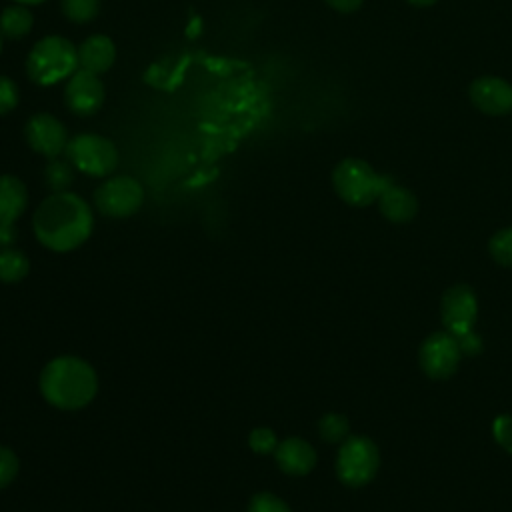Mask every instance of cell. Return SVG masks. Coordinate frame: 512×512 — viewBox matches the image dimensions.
Masks as SVG:
<instances>
[{
	"label": "cell",
	"mask_w": 512,
	"mask_h": 512,
	"mask_svg": "<svg viewBox=\"0 0 512 512\" xmlns=\"http://www.w3.org/2000/svg\"><path fill=\"white\" fill-rule=\"evenodd\" d=\"M36 240L52 252L82 246L94 228V216L84 198L74 192H54L36 208L32 218Z\"/></svg>",
	"instance_id": "cell-1"
},
{
	"label": "cell",
	"mask_w": 512,
	"mask_h": 512,
	"mask_svg": "<svg viewBox=\"0 0 512 512\" xmlns=\"http://www.w3.org/2000/svg\"><path fill=\"white\" fill-rule=\"evenodd\" d=\"M40 392L54 408L80 410L94 400L98 376L78 356H56L40 372Z\"/></svg>",
	"instance_id": "cell-2"
},
{
	"label": "cell",
	"mask_w": 512,
	"mask_h": 512,
	"mask_svg": "<svg viewBox=\"0 0 512 512\" xmlns=\"http://www.w3.org/2000/svg\"><path fill=\"white\" fill-rule=\"evenodd\" d=\"M78 66V48L62 36H44L26 58V74L38 86L56 84Z\"/></svg>",
	"instance_id": "cell-3"
},
{
	"label": "cell",
	"mask_w": 512,
	"mask_h": 512,
	"mask_svg": "<svg viewBox=\"0 0 512 512\" xmlns=\"http://www.w3.org/2000/svg\"><path fill=\"white\" fill-rule=\"evenodd\" d=\"M392 176L378 174L360 158H344L332 172L336 194L350 206H368L392 184Z\"/></svg>",
	"instance_id": "cell-4"
},
{
	"label": "cell",
	"mask_w": 512,
	"mask_h": 512,
	"mask_svg": "<svg viewBox=\"0 0 512 512\" xmlns=\"http://www.w3.org/2000/svg\"><path fill=\"white\" fill-rule=\"evenodd\" d=\"M380 466L378 446L366 436H348L336 456V474L342 484L360 488L368 484Z\"/></svg>",
	"instance_id": "cell-5"
},
{
	"label": "cell",
	"mask_w": 512,
	"mask_h": 512,
	"mask_svg": "<svg viewBox=\"0 0 512 512\" xmlns=\"http://www.w3.org/2000/svg\"><path fill=\"white\" fill-rule=\"evenodd\" d=\"M66 160L80 172L102 178L118 166V150L114 142L100 134H78L68 140Z\"/></svg>",
	"instance_id": "cell-6"
},
{
	"label": "cell",
	"mask_w": 512,
	"mask_h": 512,
	"mask_svg": "<svg viewBox=\"0 0 512 512\" xmlns=\"http://www.w3.org/2000/svg\"><path fill=\"white\" fill-rule=\"evenodd\" d=\"M144 188L132 176H114L100 184L94 192L96 208L110 218H128L140 210Z\"/></svg>",
	"instance_id": "cell-7"
},
{
	"label": "cell",
	"mask_w": 512,
	"mask_h": 512,
	"mask_svg": "<svg viewBox=\"0 0 512 512\" xmlns=\"http://www.w3.org/2000/svg\"><path fill=\"white\" fill-rule=\"evenodd\" d=\"M462 358V350L458 344V338L454 334L446 332H434L430 334L420 350H418V362L426 376L434 380L450 378Z\"/></svg>",
	"instance_id": "cell-8"
},
{
	"label": "cell",
	"mask_w": 512,
	"mask_h": 512,
	"mask_svg": "<svg viewBox=\"0 0 512 512\" xmlns=\"http://www.w3.org/2000/svg\"><path fill=\"white\" fill-rule=\"evenodd\" d=\"M440 316H442L444 328L450 334L460 336L464 332H470L474 328V322L478 316V302H476V294L472 292V288H468L464 284H456V286L448 288L442 294Z\"/></svg>",
	"instance_id": "cell-9"
},
{
	"label": "cell",
	"mask_w": 512,
	"mask_h": 512,
	"mask_svg": "<svg viewBox=\"0 0 512 512\" xmlns=\"http://www.w3.org/2000/svg\"><path fill=\"white\" fill-rule=\"evenodd\" d=\"M24 138L34 152L48 158H56L68 146V132L64 124L46 112H38L28 118L24 126Z\"/></svg>",
	"instance_id": "cell-10"
},
{
	"label": "cell",
	"mask_w": 512,
	"mask_h": 512,
	"mask_svg": "<svg viewBox=\"0 0 512 512\" xmlns=\"http://www.w3.org/2000/svg\"><path fill=\"white\" fill-rule=\"evenodd\" d=\"M66 108L78 116H92L104 102V84L98 74L76 70L64 88Z\"/></svg>",
	"instance_id": "cell-11"
},
{
	"label": "cell",
	"mask_w": 512,
	"mask_h": 512,
	"mask_svg": "<svg viewBox=\"0 0 512 512\" xmlns=\"http://www.w3.org/2000/svg\"><path fill=\"white\" fill-rule=\"evenodd\" d=\"M470 102L488 116L512 112V86L498 76H480L470 84Z\"/></svg>",
	"instance_id": "cell-12"
},
{
	"label": "cell",
	"mask_w": 512,
	"mask_h": 512,
	"mask_svg": "<svg viewBox=\"0 0 512 512\" xmlns=\"http://www.w3.org/2000/svg\"><path fill=\"white\" fill-rule=\"evenodd\" d=\"M278 468L288 476H306L316 466V450L310 442L298 436L284 438L274 450Z\"/></svg>",
	"instance_id": "cell-13"
},
{
	"label": "cell",
	"mask_w": 512,
	"mask_h": 512,
	"mask_svg": "<svg viewBox=\"0 0 512 512\" xmlns=\"http://www.w3.org/2000/svg\"><path fill=\"white\" fill-rule=\"evenodd\" d=\"M114 60H116V46L104 34L88 36L78 46V66L92 74H102L110 70Z\"/></svg>",
	"instance_id": "cell-14"
},
{
	"label": "cell",
	"mask_w": 512,
	"mask_h": 512,
	"mask_svg": "<svg viewBox=\"0 0 512 512\" xmlns=\"http://www.w3.org/2000/svg\"><path fill=\"white\" fill-rule=\"evenodd\" d=\"M378 210L384 218H388L390 222H408L416 216L418 212V200L416 196L398 184H390L380 196H378Z\"/></svg>",
	"instance_id": "cell-15"
},
{
	"label": "cell",
	"mask_w": 512,
	"mask_h": 512,
	"mask_svg": "<svg viewBox=\"0 0 512 512\" xmlns=\"http://www.w3.org/2000/svg\"><path fill=\"white\" fill-rule=\"evenodd\" d=\"M28 204L24 182L12 174L0 176V222H16Z\"/></svg>",
	"instance_id": "cell-16"
},
{
	"label": "cell",
	"mask_w": 512,
	"mask_h": 512,
	"mask_svg": "<svg viewBox=\"0 0 512 512\" xmlns=\"http://www.w3.org/2000/svg\"><path fill=\"white\" fill-rule=\"evenodd\" d=\"M34 24L32 12L24 4H14L2 10L0 14V32L6 38L18 40L24 38Z\"/></svg>",
	"instance_id": "cell-17"
},
{
	"label": "cell",
	"mask_w": 512,
	"mask_h": 512,
	"mask_svg": "<svg viewBox=\"0 0 512 512\" xmlns=\"http://www.w3.org/2000/svg\"><path fill=\"white\" fill-rule=\"evenodd\" d=\"M30 272V260L16 248H0V282L16 284Z\"/></svg>",
	"instance_id": "cell-18"
},
{
	"label": "cell",
	"mask_w": 512,
	"mask_h": 512,
	"mask_svg": "<svg viewBox=\"0 0 512 512\" xmlns=\"http://www.w3.org/2000/svg\"><path fill=\"white\" fill-rule=\"evenodd\" d=\"M44 180L52 192H68L74 182V166L68 160L50 158L44 168Z\"/></svg>",
	"instance_id": "cell-19"
},
{
	"label": "cell",
	"mask_w": 512,
	"mask_h": 512,
	"mask_svg": "<svg viewBox=\"0 0 512 512\" xmlns=\"http://www.w3.org/2000/svg\"><path fill=\"white\" fill-rule=\"evenodd\" d=\"M348 430H350L348 418L342 414L330 412L318 420V434L322 436L324 442H330V444L344 442L348 438Z\"/></svg>",
	"instance_id": "cell-20"
},
{
	"label": "cell",
	"mask_w": 512,
	"mask_h": 512,
	"mask_svg": "<svg viewBox=\"0 0 512 512\" xmlns=\"http://www.w3.org/2000/svg\"><path fill=\"white\" fill-rule=\"evenodd\" d=\"M62 12L70 22H92L100 12V0H60Z\"/></svg>",
	"instance_id": "cell-21"
},
{
	"label": "cell",
	"mask_w": 512,
	"mask_h": 512,
	"mask_svg": "<svg viewBox=\"0 0 512 512\" xmlns=\"http://www.w3.org/2000/svg\"><path fill=\"white\" fill-rule=\"evenodd\" d=\"M490 256L506 268H512V226L498 230L488 242Z\"/></svg>",
	"instance_id": "cell-22"
},
{
	"label": "cell",
	"mask_w": 512,
	"mask_h": 512,
	"mask_svg": "<svg viewBox=\"0 0 512 512\" xmlns=\"http://www.w3.org/2000/svg\"><path fill=\"white\" fill-rule=\"evenodd\" d=\"M246 512H292L290 506L272 492H258L250 498Z\"/></svg>",
	"instance_id": "cell-23"
},
{
	"label": "cell",
	"mask_w": 512,
	"mask_h": 512,
	"mask_svg": "<svg viewBox=\"0 0 512 512\" xmlns=\"http://www.w3.org/2000/svg\"><path fill=\"white\" fill-rule=\"evenodd\" d=\"M248 444L254 452L258 454H274L276 446H278V438L274 434V430L266 428V426H260V428H254L248 436Z\"/></svg>",
	"instance_id": "cell-24"
},
{
	"label": "cell",
	"mask_w": 512,
	"mask_h": 512,
	"mask_svg": "<svg viewBox=\"0 0 512 512\" xmlns=\"http://www.w3.org/2000/svg\"><path fill=\"white\" fill-rule=\"evenodd\" d=\"M18 456L14 454V450L0 446V488H6L8 484L14 482V478L18 476Z\"/></svg>",
	"instance_id": "cell-25"
},
{
	"label": "cell",
	"mask_w": 512,
	"mask_h": 512,
	"mask_svg": "<svg viewBox=\"0 0 512 512\" xmlns=\"http://www.w3.org/2000/svg\"><path fill=\"white\" fill-rule=\"evenodd\" d=\"M492 434L496 442L512 454V416L510 414H502L492 422Z\"/></svg>",
	"instance_id": "cell-26"
},
{
	"label": "cell",
	"mask_w": 512,
	"mask_h": 512,
	"mask_svg": "<svg viewBox=\"0 0 512 512\" xmlns=\"http://www.w3.org/2000/svg\"><path fill=\"white\" fill-rule=\"evenodd\" d=\"M16 104H18V86L10 78L0 76V116L14 110Z\"/></svg>",
	"instance_id": "cell-27"
},
{
	"label": "cell",
	"mask_w": 512,
	"mask_h": 512,
	"mask_svg": "<svg viewBox=\"0 0 512 512\" xmlns=\"http://www.w3.org/2000/svg\"><path fill=\"white\" fill-rule=\"evenodd\" d=\"M456 338H458V344H460L462 354H478L480 348H482V340H480V336H476L474 330L464 332V334H460V336H456Z\"/></svg>",
	"instance_id": "cell-28"
},
{
	"label": "cell",
	"mask_w": 512,
	"mask_h": 512,
	"mask_svg": "<svg viewBox=\"0 0 512 512\" xmlns=\"http://www.w3.org/2000/svg\"><path fill=\"white\" fill-rule=\"evenodd\" d=\"M18 240L14 222H0V248H10Z\"/></svg>",
	"instance_id": "cell-29"
},
{
	"label": "cell",
	"mask_w": 512,
	"mask_h": 512,
	"mask_svg": "<svg viewBox=\"0 0 512 512\" xmlns=\"http://www.w3.org/2000/svg\"><path fill=\"white\" fill-rule=\"evenodd\" d=\"M326 2H328V6H332L334 10L344 12V14L354 12V10L360 8V4H362V0H326Z\"/></svg>",
	"instance_id": "cell-30"
},
{
	"label": "cell",
	"mask_w": 512,
	"mask_h": 512,
	"mask_svg": "<svg viewBox=\"0 0 512 512\" xmlns=\"http://www.w3.org/2000/svg\"><path fill=\"white\" fill-rule=\"evenodd\" d=\"M410 4H414V6H430V4H434L436 0H408Z\"/></svg>",
	"instance_id": "cell-31"
},
{
	"label": "cell",
	"mask_w": 512,
	"mask_h": 512,
	"mask_svg": "<svg viewBox=\"0 0 512 512\" xmlns=\"http://www.w3.org/2000/svg\"><path fill=\"white\" fill-rule=\"evenodd\" d=\"M16 2H18V4H24V6H26V4H40V2H44V0H16Z\"/></svg>",
	"instance_id": "cell-32"
},
{
	"label": "cell",
	"mask_w": 512,
	"mask_h": 512,
	"mask_svg": "<svg viewBox=\"0 0 512 512\" xmlns=\"http://www.w3.org/2000/svg\"><path fill=\"white\" fill-rule=\"evenodd\" d=\"M2 38H4V36H2V32H0V52H2Z\"/></svg>",
	"instance_id": "cell-33"
}]
</instances>
